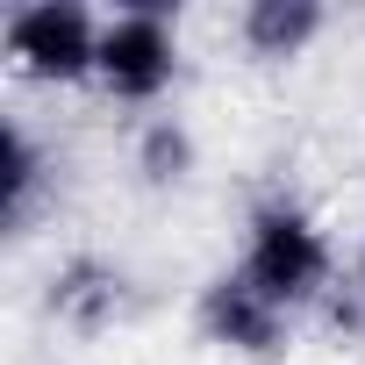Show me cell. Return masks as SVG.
<instances>
[{"label": "cell", "mask_w": 365, "mask_h": 365, "mask_svg": "<svg viewBox=\"0 0 365 365\" xmlns=\"http://www.w3.org/2000/svg\"><path fill=\"white\" fill-rule=\"evenodd\" d=\"M322 36V8L315 0H251L244 8V43L258 51V58H301L308 43Z\"/></svg>", "instance_id": "5"}, {"label": "cell", "mask_w": 365, "mask_h": 365, "mask_svg": "<svg viewBox=\"0 0 365 365\" xmlns=\"http://www.w3.org/2000/svg\"><path fill=\"white\" fill-rule=\"evenodd\" d=\"M179 72V43H172V22H165V0H136L122 8L108 29H101V86L115 101H158Z\"/></svg>", "instance_id": "3"}, {"label": "cell", "mask_w": 365, "mask_h": 365, "mask_svg": "<svg viewBox=\"0 0 365 365\" xmlns=\"http://www.w3.org/2000/svg\"><path fill=\"white\" fill-rule=\"evenodd\" d=\"M265 301H279V308H301V301H315L322 287H329V244H322V230L294 208V201H265L258 215H251V244H244V265H237Z\"/></svg>", "instance_id": "1"}, {"label": "cell", "mask_w": 365, "mask_h": 365, "mask_svg": "<svg viewBox=\"0 0 365 365\" xmlns=\"http://www.w3.org/2000/svg\"><path fill=\"white\" fill-rule=\"evenodd\" d=\"M201 329H208V344H222V351L272 358V351H279V336H287V308H279V301H265L244 272H222V279L201 294Z\"/></svg>", "instance_id": "4"}, {"label": "cell", "mask_w": 365, "mask_h": 365, "mask_svg": "<svg viewBox=\"0 0 365 365\" xmlns=\"http://www.w3.org/2000/svg\"><path fill=\"white\" fill-rule=\"evenodd\" d=\"M136 172L150 179V187H172V179H187V172H194V136L179 129L172 115H158V122L136 136Z\"/></svg>", "instance_id": "8"}, {"label": "cell", "mask_w": 365, "mask_h": 365, "mask_svg": "<svg viewBox=\"0 0 365 365\" xmlns=\"http://www.w3.org/2000/svg\"><path fill=\"white\" fill-rule=\"evenodd\" d=\"M36 194H43V150L8 115V122H0V208H8V230H22L36 215Z\"/></svg>", "instance_id": "7"}, {"label": "cell", "mask_w": 365, "mask_h": 365, "mask_svg": "<svg viewBox=\"0 0 365 365\" xmlns=\"http://www.w3.org/2000/svg\"><path fill=\"white\" fill-rule=\"evenodd\" d=\"M101 29L108 22H93L79 0H36V8L8 15V58H15V72L65 86V79L101 72Z\"/></svg>", "instance_id": "2"}, {"label": "cell", "mask_w": 365, "mask_h": 365, "mask_svg": "<svg viewBox=\"0 0 365 365\" xmlns=\"http://www.w3.org/2000/svg\"><path fill=\"white\" fill-rule=\"evenodd\" d=\"M51 308L79 329H101L115 308H122V272L101 265V258H72L58 279H51Z\"/></svg>", "instance_id": "6"}, {"label": "cell", "mask_w": 365, "mask_h": 365, "mask_svg": "<svg viewBox=\"0 0 365 365\" xmlns=\"http://www.w3.org/2000/svg\"><path fill=\"white\" fill-rule=\"evenodd\" d=\"M358 287H365V258H358Z\"/></svg>", "instance_id": "9"}]
</instances>
